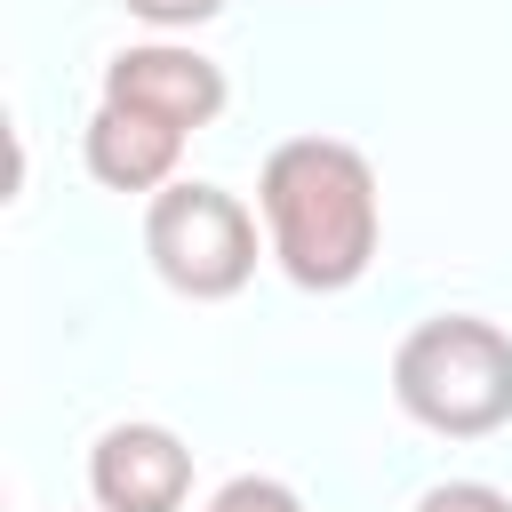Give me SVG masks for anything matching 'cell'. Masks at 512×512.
Listing matches in <instances>:
<instances>
[{"instance_id":"1","label":"cell","mask_w":512,"mask_h":512,"mask_svg":"<svg viewBox=\"0 0 512 512\" xmlns=\"http://www.w3.org/2000/svg\"><path fill=\"white\" fill-rule=\"evenodd\" d=\"M256 216H264L272 264L296 288H312V296H336V288L368 280L376 240H384L376 168L344 136H288V144H272L264 168H256Z\"/></svg>"},{"instance_id":"2","label":"cell","mask_w":512,"mask_h":512,"mask_svg":"<svg viewBox=\"0 0 512 512\" xmlns=\"http://www.w3.org/2000/svg\"><path fill=\"white\" fill-rule=\"evenodd\" d=\"M392 400L440 440H488L512 424V336L480 312H432L392 352Z\"/></svg>"},{"instance_id":"3","label":"cell","mask_w":512,"mask_h":512,"mask_svg":"<svg viewBox=\"0 0 512 512\" xmlns=\"http://www.w3.org/2000/svg\"><path fill=\"white\" fill-rule=\"evenodd\" d=\"M144 256L176 296L224 304V296H240L256 280V216H248L240 192L176 176L168 192L144 200Z\"/></svg>"},{"instance_id":"4","label":"cell","mask_w":512,"mask_h":512,"mask_svg":"<svg viewBox=\"0 0 512 512\" xmlns=\"http://www.w3.org/2000/svg\"><path fill=\"white\" fill-rule=\"evenodd\" d=\"M96 104H120V112H144V120L192 136V128L224 120L232 80H224V64L200 56L192 40H136V48H120V56L104 64V96H96Z\"/></svg>"},{"instance_id":"5","label":"cell","mask_w":512,"mask_h":512,"mask_svg":"<svg viewBox=\"0 0 512 512\" xmlns=\"http://www.w3.org/2000/svg\"><path fill=\"white\" fill-rule=\"evenodd\" d=\"M88 496L96 512H184L192 496V448L168 424H104L88 448Z\"/></svg>"},{"instance_id":"6","label":"cell","mask_w":512,"mask_h":512,"mask_svg":"<svg viewBox=\"0 0 512 512\" xmlns=\"http://www.w3.org/2000/svg\"><path fill=\"white\" fill-rule=\"evenodd\" d=\"M80 160L104 192H168L176 184V160H184V136L144 120V112H120V104H96L88 128H80Z\"/></svg>"},{"instance_id":"7","label":"cell","mask_w":512,"mask_h":512,"mask_svg":"<svg viewBox=\"0 0 512 512\" xmlns=\"http://www.w3.org/2000/svg\"><path fill=\"white\" fill-rule=\"evenodd\" d=\"M200 512H304V496H296L288 480H272V472H240V480H224Z\"/></svg>"},{"instance_id":"8","label":"cell","mask_w":512,"mask_h":512,"mask_svg":"<svg viewBox=\"0 0 512 512\" xmlns=\"http://www.w3.org/2000/svg\"><path fill=\"white\" fill-rule=\"evenodd\" d=\"M136 24H152L160 40H176V32H192V24H208V16H224V0H120Z\"/></svg>"},{"instance_id":"9","label":"cell","mask_w":512,"mask_h":512,"mask_svg":"<svg viewBox=\"0 0 512 512\" xmlns=\"http://www.w3.org/2000/svg\"><path fill=\"white\" fill-rule=\"evenodd\" d=\"M416 512H512V496L488 488V480H432L416 496Z\"/></svg>"}]
</instances>
